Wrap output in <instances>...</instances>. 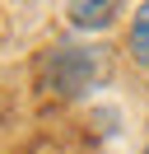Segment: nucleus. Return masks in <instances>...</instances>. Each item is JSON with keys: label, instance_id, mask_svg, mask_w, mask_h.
Here are the masks:
<instances>
[{"label": "nucleus", "instance_id": "obj_1", "mask_svg": "<svg viewBox=\"0 0 149 154\" xmlns=\"http://www.w3.org/2000/svg\"><path fill=\"white\" fill-rule=\"evenodd\" d=\"M107 70H112L107 47H98L89 38H56L37 56V89L51 94L56 103H74L89 89H98L107 79Z\"/></svg>", "mask_w": 149, "mask_h": 154}, {"label": "nucleus", "instance_id": "obj_2", "mask_svg": "<svg viewBox=\"0 0 149 154\" xmlns=\"http://www.w3.org/2000/svg\"><path fill=\"white\" fill-rule=\"evenodd\" d=\"M126 0H65V19L74 33H102L121 19Z\"/></svg>", "mask_w": 149, "mask_h": 154}, {"label": "nucleus", "instance_id": "obj_3", "mask_svg": "<svg viewBox=\"0 0 149 154\" xmlns=\"http://www.w3.org/2000/svg\"><path fill=\"white\" fill-rule=\"evenodd\" d=\"M126 56L140 75H149V0L130 14V28H126Z\"/></svg>", "mask_w": 149, "mask_h": 154}, {"label": "nucleus", "instance_id": "obj_4", "mask_svg": "<svg viewBox=\"0 0 149 154\" xmlns=\"http://www.w3.org/2000/svg\"><path fill=\"white\" fill-rule=\"evenodd\" d=\"M140 154H149V145H144V149H140Z\"/></svg>", "mask_w": 149, "mask_h": 154}]
</instances>
